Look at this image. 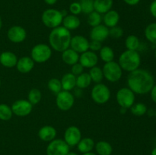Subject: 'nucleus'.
Wrapping results in <instances>:
<instances>
[{"instance_id": "nucleus-1", "label": "nucleus", "mask_w": 156, "mask_h": 155, "mask_svg": "<svg viewBox=\"0 0 156 155\" xmlns=\"http://www.w3.org/2000/svg\"><path fill=\"white\" fill-rule=\"evenodd\" d=\"M128 88L135 94H146L155 84L153 75L149 71L140 68L131 71L127 76Z\"/></svg>"}, {"instance_id": "nucleus-2", "label": "nucleus", "mask_w": 156, "mask_h": 155, "mask_svg": "<svg viewBox=\"0 0 156 155\" xmlns=\"http://www.w3.org/2000/svg\"><path fill=\"white\" fill-rule=\"evenodd\" d=\"M72 35L70 30L59 26L56 28L52 29L49 34V43L52 50L62 53L64 50L69 48Z\"/></svg>"}, {"instance_id": "nucleus-3", "label": "nucleus", "mask_w": 156, "mask_h": 155, "mask_svg": "<svg viewBox=\"0 0 156 155\" xmlns=\"http://www.w3.org/2000/svg\"><path fill=\"white\" fill-rule=\"evenodd\" d=\"M118 64L123 71L131 72L140 68L141 57L140 53L136 50H126L120 54Z\"/></svg>"}, {"instance_id": "nucleus-4", "label": "nucleus", "mask_w": 156, "mask_h": 155, "mask_svg": "<svg viewBox=\"0 0 156 155\" xmlns=\"http://www.w3.org/2000/svg\"><path fill=\"white\" fill-rule=\"evenodd\" d=\"M63 18L61 11L55 9H48L43 12L41 21L46 27L53 29L62 24Z\"/></svg>"}, {"instance_id": "nucleus-5", "label": "nucleus", "mask_w": 156, "mask_h": 155, "mask_svg": "<svg viewBox=\"0 0 156 155\" xmlns=\"http://www.w3.org/2000/svg\"><path fill=\"white\" fill-rule=\"evenodd\" d=\"M52 56V49L45 43H39L34 46L30 51V58L36 63H44Z\"/></svg>"}, {"instance_id": "nucleus-6", "label": "nucleus", "mask_w": 156, "mask_h": 155, "mask_svg": "<svg viewBox=\"0 0 156 155\" xmlns=\"http://www.w3.org/2000/svg\"><path fill=\"white\" fill-rule=\"evenodd\" d=\"M102 71H103L104 78L111 83H115L120 81L123 75V70L120 68L118 62L114 61L105 63Z\"/></svg>"}, {"instance_id": "nucleus-7", "label": "nucleus", "mask_w": 156, "mask_h": 155, "mask_svg": "<svg viewBox=\"0 0 156 155\" xmlns=\"http://www.w3.org/2000/svg\"><path fill=\"white\" fill-rule=\"evenodd\" d=\"M111 93L109 88L102 83L95 84L91 91V97L97 104H105L109 101Z\"/></svg>"}, {"instance_id": "nucleus-8", "label": "nucleus", "mask_w": 156, "mask_h": 155, "mask_svg": "<svg viewBox=\"0 0 156 155\" xmlns=\"http://www.w3.org/2000/svg\"><path fill=\"white\" fill-rule=\"evenodd\" d=\"M116 100L121 108L129 109L135 103V94L129 88H122L116 94Z\"/></svg>"}, {"instance_id": "nucleus-9", "label": "nucleus", "mask_w": 156, "mask_h": 155, "mask_svg": "<svg viewBox=\"0 0 156 155\" xmlns=\"http://www.w3.org/2000/svg\"><path fill=\"white\" fill-rule=\"evenodd\" d=\"M75 103V97L70 91H61L56 94V104L58 109L62 111H68L73 108Z\"/></svg>"}, {"instance_id": "nucleus-10", "label": "nucleus", "mask_w": 156, "mask_h": 155, "mask_svg": "<svg viewBox=\"0 0 156 155\" xmlns=\"http://www.w3.org/2000/svg\"><path fill=\"white\" fill-rule=\"evenodd\" d=\"M70 147L63 139H56L50 141L47 147V155H66Z\"/></svg>"}, {"instance_id": "nucleus-11", "label": "nucleus", "mask_w": 156, "mask_h": 155, "mask_svg": "<svg viewBox=\"0 0 156 155\" xmlns=\"http://www.w3.org/2000/svg\"><path fill=\"white\" fill-rule=\"evenodd\" d=\"M12 110L13 115L19 117H25L30 114L33 109V105L27 100H18L12 103Z\"/></svg>"}, {"instance_id": "nucleus-12", "label": "nucleus", "mask_w": 156, "mask_h": 155, "mask_svg": "<svg viewBox=\"0 0 156 155\" xmlns=\"http://www.w3.org/2000/svg\"><path fill=\"white\" fill-rule=\"evenodd\" d=\"M81 138L82 132L77 126H69L64 132L63 140L69 147H75L77 145Z\"/></svg>"}, {"instance_id": "nucleus-13", "label": "nucleus", "mask_w": 156, "mask_h": 155, "mask_svg": "<svg viewBox=\"0 0 156 155\" xmlns=\"http://www.w3.org/2000/svg\"><path fill=\"white\" fill-rule=\"evenodd\" d=\"M8 39L14 43H20L25 40L27 31L21 26L15 25L11 27L7 32Z\"/></svg>"}, {"instance_id": "nucleus-14", "label": "nucleus", "mask_w": 156, "mask_h": 155, "mask_svg": "<svg viewBox=\"0 0 156 155\" xmlns=\"http://www.w3.org/2000/svg\"><path fill=\"white\" fill-rule=\"evenodd\" d=\"M69 48L79 53H82L89 50V40L82 35L72 36Z\"/></svg>"}, {"instance_id": "nucleus-15", "label": "nucleus", "mask_w": 156, "mask_h": 155, "mask_svg": "<svg viewBox=\"0 0 156 155\" xmlns=\"http://www.w3.org/2000/svg\"><path fill=\"white\" fill-rule=\"evenodd\" d=\"M79 62L84 67V68H91L97 65L98 62V56L94 52L88 50L81 53Z\"/></svg>"}, {"instance_id": "nucleus-16", "label": "nucleus", "mask_w": 156, "mask_h": 155, "mask_svg": "<svg viewBox=\"0 0 156 155\" xmlns=\"http://www.w3.org/2000/svg\"><path fill=\"white\" fill-rule=\"evenodd\" d=\"M90 38L91 40L99 41L102 43L109 36V28L105 24H99L96 27H92L90 31Z\"/></svg>"}, {"instance_id": "nucleus-17", "label": "nucleus", "mask_w": 156, "mask_h": 155, "mask_svg": "<svg viewBox=\"0 0 156 155\" xmlns=\"http://www.w3.org/2000/svg\"><path fill=\"white\" fill-rule=\"evenodd\" d=\"M35 62L29 56H23L18 59L16 64L17 70L21 74H27L34 68Z\"/></svg>"}, {"instance_id": "nucleus-18", "label": "nucleus", "mask_w": 156, "mask_h": 155, "mask_svg": "<svg viewBox=\"0 0 156 155\" xmlns=\"http://www.w3.org/2000/svg\"><path fill=\"white\" fill-rule=\"evenodd\" d=\"M56 129L52 126H44L38 131V137L40 139L46 142H50L56 137Z\"/></svg>"}, {"instance_id": "nucleus-19", "label": "nucleus", "mask_w": 156, "mask_h": 155, "mask_svg": "<svg viewBox=\"0 0 156 155\" xmlns=\"http://www.w3.org/2000/svg\"><path fill=\"white\" fill-rule=\"evenodd\" d=\"M18 57L14 53L5 51L0 54V64L5 68H14L16 66Z\"/></svg>"}, {"instance_id": "nucleus-20", "label": "nucleus", "mask_w": 156, "mask_h": 155, "mask_svg": "<svg viewBox=\"0 0 156 155\" xmlns=\"http://www.w3.org/2000/svg\"><path fill=\"white\" fill-rule=\"evenodd\" d=\"M120 15L118 12L115 10H110L105 14H104V16L102 17V21L104 24L108 28H111L113 27L117 26L119 21H120Z\"/></svg>"}, {"instance_id": "nucleus-21", "label": "nucleus", "mask_w": 156, "mask_h": 155, "mask_svg": "<svg viewBox=\"0 0 156 155\" xmlns=\"http://www.w3.org/2000/svg\"><path fill=\"white\" fill-rule=\"evenodd\" d=\"M62 91H71L76 87V76L71 72L63 74L60 80Z\"/></svg>"}, {"instance_id": "nucleus-22", "label": "nucleus", "mask_w": 156, "mask_h": 155, "mask_svg": "<svg viewBox=\"0 0 156 155\" xmlns=\"http://www.w3.org/2000/svg\"><path fill=\"white\" fill-rule=\"evenodd\" d=\"M62 60L68 65H73L79 61V54L73 49L68 48L62 52Z\"/></svg>"}, {"instance_id": "nucleus-23", "label": "nucleus", "mask_w": 156, "mask_h": 155, "mask_svg": "<svg viewBox=\"0 0 156 155\" xmlns=\"http://www.w3.org/2000/svg\"><path fill=\"white\" fill-rule=\"evenodd\" d=\"M62 26L69 30H74L79 28L81 24V21L77 15H67L62 20Z\"/></svg>"}, {"instance_id": "nucleus-24", "label": "nucleus", "mask_w": 156, "mask_h": 155, "mask_svg": "<svg viewBox=\"0 0 156 155\" xmlns=\"http://www.w3.org/2000/svg\"><path fill=\"white\" fill-rule=\"evenodd\" d=\"M114 0H94V9L101 15L111 10Z\"/></svg>"}, {"instance_id": "nucleus-25", "label": "nucleus", "mask_w": 156, "mask_h": 155, "mask_svg": "<svg viewBox=\"0 0 156 155\" xmlns=\"http://www.w3.org/2000/svg\"><path fill=\"white\" fill-rule=\"evenodd\" d=\"M94 145H95V143H94V140L92 138L86 137V138H81L76 146H77V148L79 152H81L82 153H85L91 152L94 148Z\"/></svg>"}, {"instance_id": "nucleus-26", "label": "nucleus", "mask_w": 156, "mask_h": 155, "mask_svg": "<svg viewBox=\"0 0 156 155\" xmlns=\"http://www.w3.org/2000/svg\"><path fill=\"white\" fill-rule=\"evenodd\" d=\"M96 152L98 155H111L113 147L109 142L106 141H99L94 145Z\"/></svg>"}, {"instance_id": "nucleus-27", "label": "nucleus", "mask_w": 156, "mask_h": 155, "mask_svg": "<svg viewBox=\"0 0 156 155\" xmlns=\"http://www.w3.org/2000/svg\"><path fill=\"white\" fill-rule=\"evenodd\" d=\"M91 82L92 81L88 73L83 72L76 76V87L79 89H85L88 88Z\"/></svg>"}, {"instance_id": "nucleus-28", "label": "nucleus", "mask_w": 156, "mask_h": 155, "mask_svg": "<svg viewBox=\"0 0 156 155\" xmlns=\"http://www.w3.org/2000/svg\"><path fill=\"white\" fill-rule=\"evenodd\" d=\"M99 56H100L101 59L105 63L111 62V61H114V52L111 47L108 46H102L99 51Z\"/></svg>"}, {"instance_id": "nucleus-29", "label": "nucleus", "mask_w": 156, "mask_h": 155, "mask_svg": "<svg viewBox=\"0 0 156 155\" xmlns=\"http://www.w3.org/2000/svg\"><path fill=\"white\" fill-rule=\"evenodd\" d=\"M140 39L136 35H129L126 38V40H125V46H126V50H136V51H137V50L140 47Z\"/></svg>"}, {"instance_id": "nucleus-30", "label": "nucleus", "mask_w": 156, "mask_h": 155, "mask_svg": "<svg viewBox=\"0 0 156 155\" xmlns=\"http://www.w3.org/2000/svg\"><path fill=\"white\" fill-rule=\"evenodd\" d=\"M90 77H91V81L94 82L95 84L101 83V81L104 79V74L103 71H102V68H101L98 66H94L93 68H90V71L88 72Z\"/></svg>"}, {"instance_id": "nucleus-31", "label": "nucleus", "mask_w": 156, "mask_h": 155, "mask_svg": "<svg viewBox=\"0 0 156 155\" xmlns=\"http://www.w3.org/2000/svg\"><path fill=\"white\" fill-rule=\"evenodd\" d=\"M145 36L149 42L156 45V22L151 23L146 27Z\"/></svg>"}, {"instance_id": "nucleus-32", "label": "nucleus", "mask_w": 156, "mask_h": 155, "mask_svg": "<svg viewBox=\"0 0 156 155\" xmlns=\"http://www.w3.org/2000/svg\"><path fill=\"white\" fill-rule=\"evenodd\" d=\"M131 113L136 116H143L147 112V106L143 103H134L129 108Z\"/></svg>"}, {"instance_id": "nucleus-33", "label": "nucleus", "mask_w": 156, "mask_h": 155, "mask_svg": "<svg viewBox=\"0 0 156 155\" xmlns=\"http://www.w3.org/2000/svg\"><path fill=\"white\" fill-rule=\"evenodd\" d=\"M42 99V93L37 88H32L27 94V100L32 105H37Z\"/></svg>"}, {"instance_id": "nucleus-34", "label": "nucleus", "mask_w": 156, "mask_h": 155, "mask_svg": "<svg viewBox=\"0 0 156 155\" xmlns=\"http://www.w3.org/2000/svg\"><path fill=\"white\" fill-rule=\"evenodd\" d=\"M47 88L50 90V92L56 94V95L58 93L60 92L61 91H62L60 80L56 78H53L50 79L48 81V82H47Z\"/></svg>"}, {"instance_id": "nucleus-35", "label": "nucleus", "mask_w": 156, "mask_h": 155, "mask_svg": "<svg viewBox=\"0 0 156 155\" xmlns=\"http://www.w3.org/2000/svg\"><path fill=\"white\" fill-rule=\"evenodd\" d=\"M13 112L12 108L9 105L1 103L0 104V119L2 121H9L12 118Z\"/></svg>"}, {"instance_id": "nucleus-36", "label": "nucleus", "mask_w": 156, "mask_h": 155, "mask_svg": "<svg viewBox=\"0 0 156 155\" xmlns=\"http://www.w3.org/2000/svg\"><path fill=\"white\" fill-rule=\"evenodd\" d=\"M87 21H88V25L91 26V27H96V26L101 24L102 16L100 13L94 11L88 15Z\"/></svg>"}, {"instance_id": "nucleus-37", "label": "nucleus", "mask_w": 156, "mask_h": 155, "mask_svg": "<svg viewBox=\"0 0 156 155\" xmlns=\"http://www.w3.org/2000/svg\"><path fill=\"white\" fill-rule=\"evenodd\" d=\"M79 4L82 8V12L89 15L94 12V0H79Z\"/></svg>"}, {"instance_id": "nucleus-38", "label": "nucleus", "mask_w": 156, "mask_h": 155, "mask_svg": "<svg viewBox=\"0 0 156 155\" xmlns=\"http://www.w3.org/2000/svg\"><path fill=\"white\" fill-rule=\"evenodd\" d=\"M123 36V30L120 27L115 26L109 28V36L113 39H119Z\"/></svg>"}, {"instance_id": "nucleus-39", "label": "nucleus", "mask_w": 156, "mask_h": 155, "mask_svg": "<svg viewBox=\"0 0 156 155\" xmlns=\"http://www.w3.org/2000/svg\"><path fill=\"white\" fill-rule=\"evenodd\" d=\"M69 9V12L72 15H78L82 13V8H81L79 2H74L71 3Z\"/></svg>"}, {"instance_id": "nucleus-40", "label": "nucleus", "mask_w": 156, "mask_h": 155, "mask_svg": "<svg viewBox=\"0 0 156 155\" xmlns=\"http://www.w3.org/2000/svg\"><path fill=\"white\" fill-rule=\"evenodd\" d=\"M84 67L81 65L79 62H77V63L74 64L73 65H72L71 68V73L73 74L74 75L78 76L79 74H81L82 73L84 72Z\"/></svg>"}, {"instance_id": "nucleus-41", "label": "nucleus", "mask_w": 156, "mask_h": 155, "mask_svg": "<svg viewBox=\"0 0 156 155\" xmlns=\"http://www.w3.org/2000/svg\"><path fill=\"white\" fill-rule=\"evenodd\" d=\"M102 47V43L99 42V41L96 40H91L89 41V50L91 51L96 52L100 51V50Z\"/></svg>"}, {"instance_id": "nucleus-42", "label": "nucleus", "mask_w": 156, "mask_h": 155, "mask_svg": "<svg viewBox=\"0 0 156 155\" xmlns=\"http://www.w3.org/2000/svg\"><path fill=\"white\" fill-rule=\"evenodd\" d=\"M149 10H150V13L154 18H156V0L152 1L151 3L150 7H149Z\"/></svg>"}, {"instance_id": "nucleus-43", "label": "nucleus", "mask_w": 156, "mask_h": 155, "mask_svg": "<svg viewBox=\"0 0 156 155\" xmlns=\"http://www.w3.org/2000/svg\"><path fill=\"white\" fill-rule=\"evenodd\" d=\"M150 96H151V99H152V101L154 103H156V84H154V86L152 87V90L150 91Z\"/></svg>"}, {"instance_id": "nucleus-44", "label": "nucleus", "mask_w": 156, "mask_h": 155, "mask_svg": "<svg viewBox=\"0 0 156 155\" xmlns=\"http://www.w3.org/2000/svg\"><path fill=\"white\" fill-rule=\"evenodd\" d=\"M126 4H127L128 5H136L137 4H139L140 2V0H123Z\"/></svg>"}, {"instance_id": "nucleus-45", "label": "nucleus", "mask_w": 156, "mask_h": 155, "mask_svg": "<svg viewBox=\"0 0 156 155\" xmlns=\"http://www.w3.org/2000/svg\"><path fill=\"white\" fill-rule=\"evenodd\" d=\"M44 1L46 4L49 5H53L57 2L58 0H44Z\"/></svg>"}, {"instance_id": "nucleus-46", "label": "nucleus", "mask_w": 156, "mask_h": 155, "mask_svg": "<svg viewBox=\"0 0 156 155\" xmlns=\"http://www.w3.org/2000/svg\"><path fill=\"white\" fill-rule=\"evenodd\" d=\"M82 155H97L96 153H93V152H88V153H82Z\"/></svg>"}, {"instance_id": "nucleus-47", "label": "nucleus", "mask_w": 156, "mask_h": 155, "mask_svg": "<svg viewBox=\"0 0 156 155\" xmlns=\"http://www.w3.org/2000/svg\"><path fill=\"white\" fill-rule=\"evenodd\" d=\"M66 155H79L76 152H73V151H69Z\"/></svg>"}, {"instance_id": "nucleus-48", "label": "nucleus", "mask_w": 156, "mask_h": 155, "mask_svg": "<svg viewBox=\"0 0 156 155\" xmlns=\"http://www.w3.org/2000/svg\"><path fill=\"white\" fill-rule=\"evenodd\" d=\"M151 155H156V147L152 150V153H151Z\"/></svg>"}, {"instance_id": "nucleus-49", "label": "nucleus", "mask_w": 156, "mask_h": 155, "mask_svg": "<svg viewBox=\"0 0 156 155\" xmlns=\"http://www.w3.org/2000/svg\"><path fill=\"white\" fill-rule=\"evenodd\" d=\"M2 20L1 16H0V30L2 29Z\"/></svg>"}, {"instance_id": "nucleus-50", "label": "nucleus", "mask_w": 156, "mask_h": 155, "mask_svg": "<svg viewBox=\"0 0 156 155\" xmlns=\"http://www.w3.org/2000/svg\"><path fill=\"white\" fill-rule=\"evenodd\" d=\"M155 59H156V49H155Z\"/></svg>"}, {"instance_id": "nucleus-51", "label": "nucleus", "mask_w": 156, "mask_h": 155, "mask_svg": "<svg viewBox=\"0 0 156 155\" xmlns=\"http://www.w3.org/2000/svg\"><path fill=\"white\" fill-rule=\"evenodd\" d=\"M155 118H156V109H155Z\"/></svg>"}, {"instance_id": "nucleus-52", "label": "nucleus", "mask_w": 156, "mask_h": 155, "mask_svg": "<svg viewBox=\"0 0 156 155\" xmlns=\"http://www.w3.org/2000/svg\"><path fill=\"white\" fill-rule=\"evenodd\" d=\"M1 84H2L1 83V80H0V86H1Z\"/></svg>"}, {"instance_id": "nucleus-53", "label": "nucleus", "mask_w": 156, "mask_h": 155, "mask_svg": "<svg viewBox=\"0 0 156 155\" xmlns=\"http://www.w3.org/2000/svg\"><path fill=\"white\" fill-rule=\"evenodd\" d=\"M115 155H118V154H115Z\"/></svg>"}, {"instance_id": "nucleus-54", "label": "nucleus", "mask_w": 156, "mask_h": 155, "mask_svg": "<svg viewBox=\"0 0 156 155\" xmlns=\"http://www.w3.org/2000/svg\"><path fill=\"white\" fill-rule=\"evenodd\" d=\"M152 1H154V0H152Z\"/></svg>"}]
</instances>
